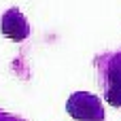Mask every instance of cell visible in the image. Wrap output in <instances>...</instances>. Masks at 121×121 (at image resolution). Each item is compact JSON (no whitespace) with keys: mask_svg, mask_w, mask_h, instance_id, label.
Masks as SVG:
<instances>
[{"mask_svg":"<svg viewBox=\"0 0 121 121\" xmlns=\"http://www.w3.org/2000/svg\"><path fill=\"white\" fill-rule=\"evenodd\" d=\"M2 34H4L6 38L15 40V43L23 40V38L30 34V26H28L26 17H23L17 9H11V11L4 13V17H2Z\"/></svg>","mask_w":121,"mask_h":121,"instance_id":"7a4b0ae2","label":"cell"},{"mask_svg":"<svg viewBox=\"0 0 121 121\" xmlns=\"http://www.w3.org/2000/svg\"><path fill=\"white\" fill-rule=\"evenodd\" d=\"M108 87H106V100L113 106H121V53L115 55L108 64Z\"/></svg>","mask_w":121,"mask_h":121,"instance_id":"3957f363","label":"cell"},{"mask_svg":"<svg viewBox=\"0 0 121 121\" xmlns=\"http://www.w3.org/2000/svg\"><path fill=\"white\" fill-rule=\"evenodd\" d=\"M66 111L77 121H104V108L100 98L89 91H77L68 98Z\"/></svg>","mask_w":121,"mask_h":121,"instance_id":"6da1fadb","label":"cell"},{"mask_svg":"<svg viewBox=\"0 0 121 121\" xmlns=\"http://www.w3.org/2000/svg\"><path fill=\"white\" fill-rule=\"evenodd\" d=\"M0 121H17V119H11V117H2Z\"/></svg>","mask_w":121,"mask_h":121,"instance_id":"277c9868","label":"cell"}]
</instances>
